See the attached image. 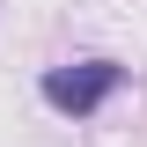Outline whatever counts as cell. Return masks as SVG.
Here are the masks:
<instances>
[{
	"instance_id": "6da1fadb",
	"label": "cell",
	"mask_w": 147,
	"mask_h": 147,
	"mask_svg": "<svg viewBox=\"0 0 147 147\" xmlns=\"http://www.w3.org/2000/svg\"><path fill=\"white\" fill-rule=\"evenodd\" d=\"M118 88H125V66L103 59V52H88V59H59V66L37 74V96H44V110H59V118H96Z\"/></svg>"
}]
</instances>
